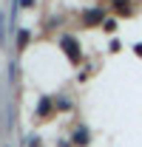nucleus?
<instances>
[{
    "label": "nucleus",
    "mask_w": 142,
    "mask_h": 147,
    "mask_svg": "<svg viewBox=\"0 0 142 147\" xmlns=\"http://www.w3.org/2000/svg\"><path fill=\"white\" fill-rule=\"evenodd\" d=\"M100 17H102V11H88V14H85V20H88V23H97Z\"/></svg>",
    "instance_id": "obj_1"
},
{
    "label": "nucleus",
    "mask_w": 142,
    "mask_h": 147,
    "mask_svg": "<svg viewBox=\"0 0 142 147\" xmlns=\"http://www.w3.org/2000/svg\"><path fill=\"white\" fill-rule=\"evenodd\" d=\"M3 26H6V17H3V14H0V42H3V40H6V28H3Z\"/></svg>",
    "instance_id": "obj_2"
},
{
    "label": "nucleus",
    "mask_w": 142,
    "mask_h": 147,
    "mask_svg": "<svg viewBox=\"0 0 142 147\" xmlns=\"http://www.w3.org/2000/svg\"><path fill=\"white\" fill-rule=\"evenodd\" d=\"M20 3H23V6H31V3H34V0H20Z\"/></svg>",
    "instance_id": "obj_3"
}]
</instances>
